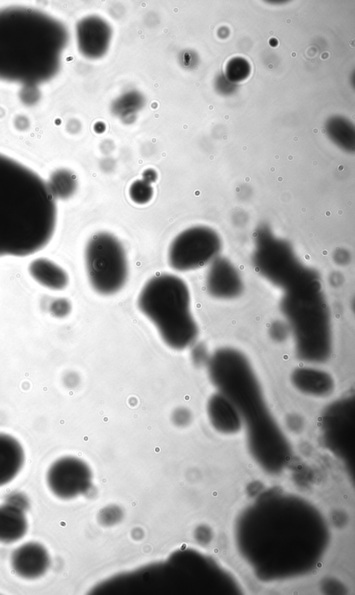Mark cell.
Instances as JSON below:
<instances>
[{
	"label": "cell",
	"instance_id": "ac0fdd59",
	"mask_svg": "<svg viewBox=\"0 0 355 595\" xmlns=\"http://www.w3.org/2000/svg\"><path fill=\"white\" fill-rule=\"evenodd\" d=\"M130 197L133 202L139 204L149 202L153 197V188L150 183L142 180H138L130 188Z\"/></svg>",
	"mask_w": 355,
	"mask_h": 595
},
{
	"label": "cell",
	"instance_id": "3957f363",
	"mask_svg": "<svg viewBox=\"0 0 355 595\" xmlns=\"http://www.w3.org/2000/svg\"><path fill=\"white\" fill-rule=\"evenodd\" d=\"M137 304L171 348L182 350L193 345L199 329L191 311L190 290L181 278L169 274L151 278Z\"/></svg>",
	"mask_w": 355,
	"mask_h": 595
},
{
	"label": "cell",
	"instance_id": "d6986e66",
	"mask_svg": "<svg viewBox=\"0 0 355 595\" xmlns=\"http://www.w3.org/2000/svg\"><path fill=\"white\" fill-rule=\"evenodd\" d=\"M72 306L68 299L65 298L55 299L49 305V313L56 318H65L70 313Z\"/></svg>",
	"mask_w": 355,
	"mask_h": 595
},
{
	"label": "cell",
	"instance_id": "ba28073f",
	"mask_svg": "<svg viewBox=\"0 0 355 595\" xmlns=\"http://www.w3.org/2000/svg\"><path fill=\"white\" fill-rule=\"evenodd\" d=\"M90 482V468L74 457H63L55 461L47 474L49 489L61 499L73 498L84 493Z\"/></svg>",
	"mask_w": 355,
	"mask_h": 595
},
{
	"label": "cell",
	"instance_id": "8992f818",
	"mask_svg": "<svg viewBox=\"0 0 355 595\" xmlns=\"http://www.w3.org/2000/svg\"><path fill=\"white\" fill-rule=\"evenodd\" d=\"M85 266L91 286L98 293L110 295L127 280L128 266L124 247L113 235L95 233L87 242Z\"/></svg>",
	"mask_w": 355,
	"mask_h": 595
},
{
	"label": "cell",
	"instance_id": "30bf717a",
	"mask_svg": "<svg viewBox=\"0 0 355 595\" xmlns=\"http://www.w3.org/2000/svg\"><path fill=\"white\" fill-rule=\"evenodd\" d=\"M208 293L215 298L231 299L240 296L244 284L240 274L231 265L217 262L212 265L206 277Z\"/></svg>",
	"mask_w": 355,
	"mask_h": 595
},
{
	"label": "cell",
	"instance_id": "277c9868",
	"mask_svg": "<svg viewBox=\"0 0 355 595\" xmlns=\"http://www.w3.org/2000/svg\"><path fill=\"white\" fill-rule=\"evenodd\" d=\"M281 309L300 357L310 362L326 361L331 351V320L320 280L285 290Z\"/></svg>",
	"mask_w": 355,
	"mask_h": 595
},
{
	"label": "cell",
	"instance_id": "52a82bcc",
	"mask_svg": "<svg viewBox=\"0 0 355 595\" xmlns=\"http://www.w3.org/2000/svg\"><path fill=\"white\" fill-rule=\"evenodd\" d=\"M219 248V239L213 231L205 227L190 228L173 240L169 249V263L179 272L196 270L211 261Z\"/></svg>",
	"mask_w": 355,
	"mask_h": 595
},
{
	"label": "cell",
	"instance_id": "8fae6325",
	"mask_svg": "<svg viewBox=\"0 0 355 595\" xmlns=\"http://www.w3.org/2000/svg\"><path fill=\"white\" fill-rule=\"evenodd\" d=\"M24 462V450L20 443L9 435L0 434V487L15 478Z\"/></svg>",
	"mask_w": 355,
	"mask_h": 595
},
{
	"label": "cell",
	"instance_id": "4fadbf2b",
	"mask_svg": "<svg viewBox=\"0 0 355 595\" xmlns=\"http://www.w3.org/2000/svg\"><path fill=\"white\" fill-rule=\"evenodd\" d=\"M27 529L24 509L10 502L0 506V543H15L24 537Z\"/></svg>",
	"mask_w": 355,
	"mask_h": 595
},
{
	"label": "cell",
	"instance_id": "7a4b0ae2",
	"mask_svg": "<svg viewBox=\"0 0 355 595\" xmlns=\"http://www.w3.org/2000/svg\"><path fill=\"white\" fill-rule=\"evenodd\" d=\"M67 41L61 23L31 8L0 10V79L35 84L59 67Z\"/></svg>",
	"mask_w": 355,
	"mask_h": 595
},
{
	"label": "cell",
	"instance_id": "ffe728a7",
	"mask_svg": "<svg viewBox=\"0 0 355 595\" xmlns=\"http://www.w3.org/2000/svg\"><path fill=\"white\" fill-rule=\"evenodd\" d=\"M173 422L178 427H183L188 425L191 420L190 411L183 408H179L173 413Z\"/></svg>",
	"mask_w": 355,
	"mask_h": 595
},
{
	"label": "cell",
	"instance_id": "d4e9b609",
	"mask_svg": "<svg viewBox=\"0 0 355 595\" xmlns=\"http://www.w3.org/2000/svg\"><path fill=\"white\" fill-rule=\"evenodd\" d=\"M291 19H287V23L291 22Z\"/></svg>",
	"mask_w": 355,
	"mask_h": 595
},
{
	"label": "cell",
	"instance_id": "2e32d148",
	"mask_svg": "<svg viewBox=\"0 0 355 595\" xmlns=\"http://www.w3.org/2000/svg\"><path fill=\"white\" fill-rule=\"evenodd\" d=\"M94 26H85L81 24L79 26V43L81 49H84L89 43H92L87 54H90L92 49V56H99L104 52L105 49L109 42L110 30L108 25L102 21L94 19Z\"/></svg>",
	"mask_w": 355,
	"mask_h": 595
},
{
	"label": "cell",
	"instance_id": "cb8c5ba5",
	"mask_svg": "<svg viewBox=\"0 0 355 595\" xmlns=\"http://www.w3.org/2000/svg\"><path fill=\"white\" fill-rule=\"evenodd\" d=\"M297 56V54H296V52L292 53V56Z\"/></svg>",
	"mask_w": 355,
	"mask_h": 595
},
{
	"label": "cell",
	"instance_id": "9a60e30c",
	"mask_svg": "<svg viewBox=\"0 0 355 595\" xmlns=\"http://www.w3.org/2000/svg\"><path fill=\"white\" fill-rule=\"evenodd\" d=\"M292 380L299 391L312 396H324L333 388L331 376L315 369L296 370L292 375Z\"/></svg>",
	"mask_w": 355,
	"mask_h": 595
},
{
	"label": "cell",
	"instance_id": "5b68a950",
	"mask_svg": "<svg viewBox=\"0 0 355 595\" xmlns=\"http://www.w3.org/2000/svg\"><path fill=\"white\" fill-rule=\"evenodd\" d=\"M207 365L212 382L246 421L267 412L258 379L242 353L220 349L209 357Z\"/></svg>",
	"mask_w": 355,
	"mask_h": 595
},
{
	"label": "cell",
	"instance_id": "9c48e42d",
	"mask_svg": "<svg viewBox=\"0 0 355 595\" xmlns=\"http://www.w3.org/2000/svg\"><path fill=\"white\" fill-rule=\"evenodd\" d=\"M10 561L16 575L26 580H35L47 571L50 557L42 545L28 543L12 552Z\"/></svg>",
	"mask_w": 355,
	"mask_h": 595
},
{
	"label": "cell",
	"instance_id": "44dd1931",
	"mask_svg": "<svg viewBox=\"0 0 355 595\" xmlns=\"http://www.w3.org/2000/svg\"><path fill=\"white\" fill-rule=\"evenodd\" d=\"M192 359L194 363L197 365L203 364L208 362L209 357L207 356L206 349L202 345H196L194 347L192 352Z\"/></svg>",
	"mask_w": 355,
	"mask_h": 595
},
{
	"label": "cell",
	"instance_id": "e0dca14e",
	"mask_svg": "<svg viewBox=\"0 0 355 595\" xmlns=\"http://www.w3.org/2000/svg\"><path fill=\"white\" fill-rule=\"evenodd\" d=\"M54 183L50 184L55 197L59 196L62 198H67L74 194L76 188V178L74 174L67 170L58 171L55 174Z\"/></svg>",
	"mask_w": 355,
	"mask_h": 595
},
{
	"label": "cell",
	"instance_id": "7c38bea8",
	"mask_svg": "<svg viewBox=\"0 0 355 595\" xmlns=\"http://www.w3.org/2000/svg\"><path fill=\"white\" fill-rule=\"evenodd\" d=\"M28 272L37 284L46 289L60 291L69 284V276L66 271L47 258H35L28 265Z\"/></svg>",
	"mask_w": 355,
	"mask_h": 595
},
{
	"label": "cell",
	"instance_id": "6da1fadb",
	"mask_svg": "<svg viewBox=\"0 0 355 595\" xmlns=\"http://www.w3.org/2000/svg\"><path fill=\"white\" fill-rule=\"evenodd\" d=\"M56 197L34 171L0 154V257L47 247L56 230Z\"/></svg>",
	"mask_w": 355,
	"mask_h": 595
},
{
	"label": "cell",
	"instance_id": "603a6c76",
	"mask_svg": "<svg viewBox=\"0 0 355 595\" xmlns=\"http://www.w3.org/2000/svg\"><path fill=\"white\" fill-rule=\"evenodd\" d=\"M157 177H158L157 172L154 170H153V169H149V170L144 171L143 175H142V178H143L142 179L144 181H147L150 184L156 181Z\"/></svg>",
	"mask_w": 355,
	"mask_h": 595
},
{
	"label": "cell",
	"instance_id": "5bb4252c",
	"mask_svg": "<svg viewBox=\"0 0 355 595\" xmlns=\"http://www.w3.org/2000/svg\"><path fill=\"white\" fill-rule=\"evenodd\" d=\"M209 418L216 429L221 432H234L240 429L241 417L236 408L221 394L214 395L208 404Z\"/></svg>",
	"mask_w": 355,
	"mask_h": 595
},
{
	"label": "cell",
	"instance_id": "7402d4cb",
	"mask_svg": "<svg viewBox=\"0 0 355 595\" xmlns=\"http://www.w3.org/2000/svg\"><path fill=\"white\" fill-rule=\"evenodd\" d=\"M288 325H285L283 322H278L271 327V335L276 338V340H284L286 337L288 331H290Z\"/></svg>",
	"mask_w": 355,
	"mask_h": 595
}]
</instances>
